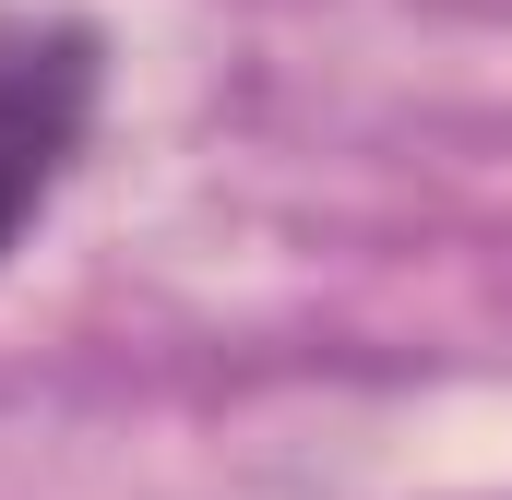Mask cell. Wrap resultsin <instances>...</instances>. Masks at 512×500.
Wrapping results in <instances>:
<instances>
[{"instance_id":"cell-1","label":"cell","mask_w":512,"mask_h":500,"mask_svg":"<svg viewBox=\"0 0 512 500\" xmlns=\"http://www.w3.org/2000/svg\"><path fill=\"white\" fill-rule=\"evenodd\" d=\"M108 108V48L72 12H0V262L60 203Z\"/></svg>"}]
</instances>
